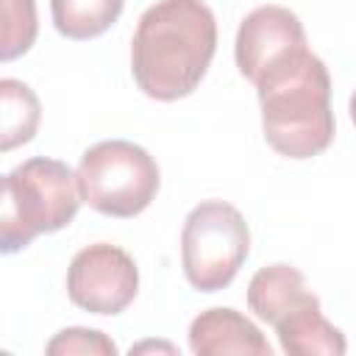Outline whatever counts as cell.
Here are the masks:
<instances>
[{
	"label": "cell",
	"instance_id": "cell-1",
	"mask_svg": "<svg viewBox=\"0 0 356 356\" xmlns=\"http://www.w3.org/2000/svg\"><path fill=\"white\" fill-rule=\"evenodd\" d=\"M217 50V19L203 0H159L136 22L131 72L161 103L192 95Z\"/></svg>",
	"mask_w": 356,
	"mask_h": 356
},
{
	"label": "cell",
	"instance_id": "cell-2",
	"mask_svg": "<svg viewBox=\"0 0 356 356\" xmlns=\"http://www.w3.org/2000/svg\"><path fill=\"white\" fill-rule=\"evenodd\" d=\"M267 145L286 159L320 156L334 142L331 75L309 47L270 67L256 83Z\"/></svg>",
	"mask_w": 356,
	"mask_h": 356
},
{
	"label": "cell",
	"instance_id": "cell-3",
	"mask_svg": "<svg viewBox=\"0 0 356 356\" xmlns=\"http://www.w3.org/2000/svg\"><path fill=\"white\" fill-rule=\"evenodd\" d=\"M83 203L78 172L64 161L33 156L3 178L0 236L3 253L28 248L39 234H56L70 225Z\"/></svg>",
	"mask_w": 356,
	"mask_h": 356
},
{
	"label": "cell",
	"instance_id": "cell-4",
	"mask_svg": "<svg viewBox=\"0 0 356 356\" xmlns=\"http://www.w3.org/2000/svg\"><path fill=\"white\" fill-rule=\"evenodd\" d=\"M75 172L83 203L120 220L142 214L156 200L161 184L153 156L128 139H106L92 145L81 156Z\"/></svg>",
	"mask_w": 356,
	"mask_h": 356
},
{
	"label": "cell",
	"instance_id": "cell-5",
	"mask_svg": "<svg viewBox=\"0 0 356 356\" xmlns=\"http://www.w3.org/2000/svg\"><path fill=\"white\" fill-rule=\"evenodd\" d=\"M250 253V231L242 211L225 200L197 203L181 231V264L197 292L225 289Z\"/></svg>",
	"mask_w": 356,
	"mask_h": 356
},
{
	"label": "cell",
	"instance_id": "cell-6",
	"mask_svg": "<svg viewBox=\"0 0 356 356\" xmlns=\"http://www.w3.org/2000/svg\"><path fill=\"white\" fill-rule=\"evenodd\" d=\"M139 289L136 261L117 245L95 242L78 250L67 270L70 300L92 314L125 312Z\"/></svg>",
	"mask_w": 356,
	"mask_h": 356
},
{
	"label": "cell",
	"instance_id": "cell-7",
	"mask_svg": "<svg viewBox=\"0 0 356 356\" xmlns=\"http://www.w3.org/2000/svg\"><path fill=\"white\" fill-rule=\"evenodd\" d=\"M303 47L306 31L295 11L284 6H259L239 22L234 56L242 78L256 83L270 67Z\"/></svg>",
	"mask_w": 356,
	"mask_h": 356
},
{
	"label": "cell",
	"instance_id": "cell-8",
	"mask_svg": "<svg viewBox=\"0 0 356 356\" xmlns=\"http://www.w3.org/2000/svg\"><path fill=\"white\" fill-rule=\"evenodd\" d=\"M189 350L197 356H222V353H245V356H270L273 348L261 337V331L236 309L217 306L200 312L189 325Z\"/></svg>",
	"mask_w": 356,
	"mask_h": 356
},
{
	"label": "cell",
	"instance_id": "cell-9",
	"mask_svg": "<svg viewBox=\"0 0 356 356\" xmlns=\"http://www.w3.org/2000/svg\"><path fill=\"white\" fill-rule=\"evenodd\" d=\"M273 328L281 350L292 356H342L348 350L345 334L323 317L317 295L284 314Z\"/></svg>",
	"mask_w": 356,
	"mask_h": 356
},
{
	"label": "cell",
	"instance_id": "cell-10",
	"mask_svg": "<svg viewBox=\"0 0 356 356\" xmlns=\"http://www.w3.org/2000/svg\"><path fill=\"white\" fill-rule=\"evenodd\" d=\"M309 298H314V292L306 286L303 273L295 270L292 264H281V261L261 267L248 284L250 312L270 325H275L284 314H289Z\"/></svg>",
	"mask_w": 356,
	"mask_h": 356
},
{
	"label": "cell",
	"instance_id": "cell-11",
	"mask_svg": "<svg viewBox=\"0 0 356 356\" xmlns=\"http://www.w3.org/2000/svg\"><path fill=\"white\" fill-rule=\"evenodd\" d=\"M125 0H50L53 25L61 36L83 42L106 33L122 14Z\"/></svg>",
	"mask_w": 356,
	"mask_h": 356
},
{
	"label": "cell",
	"instance_id": "cell-12",
	"mask_svg": "<svg viewBox=\"0 0 356 356\" xmlns=\"http://www.w3.org/2000/svg\"><path fill=\"white\" fill-rule=\"evenodd\" d=\"M0 103H3V131H0V147L3 153L31 142L36 136L42 106L33 89L17 78L0 81Z\"/></svg>",
	"mask_w": 356,
	"mask_h": 356
},
{
	"label": "cell",
	"instance_id": "cell-13",
	"mask_svg": "<svg viewBox=\"0 0 356 356\" xmlns=\"http://www.w3.org/2000/svg\"><path fill=\"white\" fill-rule=\"evenodd\" d=\"M3 6V36H0V58L14 61L17 56L28 53L39 22H36V3L33 0H0Z\"/></svg>",
	"mask_w": 356,
	"mask_h": 356
},
{
	"label": "cell",
	"instance_id": "cell-14",
	"mask_svg": "<svg viewBox=\"0 0 356 356\" xmlns=\"http://www.w3.org/2000/svg\"><path fill=\"white\" fill-rule=\"evenodd\" d=\"M47 356H117V345L95 328H64L47 342Z\"/></svg>",
	"mask_w": 356,
	"mask_h": 356
},
{
	"label": "cell",
	"instance_id": "cell-15",
	"mask_svg": "<svg viewBox=\"0 0 356 356\" xmlns=\"http://www.w3.org/2000/svg\"><path fill=\"white\" fill-rule=\"evenodd\" d=\"M145 350H164V353H175V348H172V345H167V342H142V345H134V348H131V353H145Z\"/></svg>",
	"mask_w": 356,
	"mask_h": 356
},
{
	"label": "cell",
	"instance_id": "cell-16",
	"mask_svg": "<svg viewBox=\"0 0 356 356\" xmlns=\"http://www.w3.org/2000/svg\"><path fill=\"white\" fill-rule=\"evenodd\" d=\"M350 120H353V125H356V92L350 95Z\"/></svg>",
	"mask_w": 356,
	"mask_h": 356
}]
</instances>
